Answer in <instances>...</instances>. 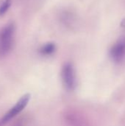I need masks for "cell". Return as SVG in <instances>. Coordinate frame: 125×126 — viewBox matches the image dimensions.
<instances>
[{
	"label": "cell",
	"instance_id": "obj_3",
	"mask_svg": "<svg viewBox=\"0 0 125 126\" xmlns=\"http://www.w3.org/2000/svg\"><path fill=\"white\" fill-rule=\"evenodd\" d=\"M61 76L66 88L69 90L74 89L76 87V75L74 66L71 63H65L62 69Z\"/></svg>",
	"mask_w": 125,
	"mask_h": 126
},
{
	"label": "cell",
	"instance_id": "obj_4",
	"mask_svg": "<svg viewBox=\"0 0 125 126\" xmlns=\"http://www.w3.org/2000/svg\"><path fill=\"white\" fill-rule=\"evenodd\" d=\"M110 55L115 62H121L125 57V39L118 41L111 49Z\"/></svg>",
	"mask_w": 125,
	"mask_h": 126
},
{
	"label": "cell",
	"instance_id": "obj_6",
	"mask_svg": "<svg viewBox=\"0 0 125 126\" xmlns=\"http://www.w3.org/2000/svg\"><path fill=\"white\" fill-rule=\"evenodd\" d=\"M11 6V0H4L0 4V17L4 16Z\"/></svg>",
	"mask_w": 125,
	"mask_h": 126
},
{
	"label": "cell",
	"instance_id": "obj_2",
	"mask_svg": "<svg viewBox=\"0 0 125 126\" xmlns=\"http://www.w3.org/2000/svg\"><path fill=\"white\" fill-rule=\"evenodd\" d=\"M30 94H26L23 95L16 103L12 106L1 118H0V126H5L14 119L19 113H21L29 103L30 100Z\"/></svg>",
	"mask_w": 125,
	"mask_h": 126
},
{
	"label": "cell",
	"instance_id": "obj_5",
	"mask_svg": "<svg viewBox=\"0 0 125 126\" xmlns=\"http://www.w3.org/2000/svg\"><path fill=\"white\" fill-rule=\"evenodd\" d=\"M56 49L55 44L53 43H46L43 44L39 49V53L43 56H48L52 55Z\"/></svg>",
	"mask_w": 125,
	"mask_h": 126
},
{
	"label": "cell",
	"instance_id": "obj_1",
	"mask_svg": "<svg viewBox=\"0 0 125 126\" xmlns=\"http://www.w3.org/2000/svg\"><path fill=\"white\" fill-rule=\"evenodd\" d=\"M15 27L14 24L8 23L0 30V58L7 55L14 44Z\"/></svg>",
	"mask_w": 125,
	"mask_h": 126
}]
</instances>
